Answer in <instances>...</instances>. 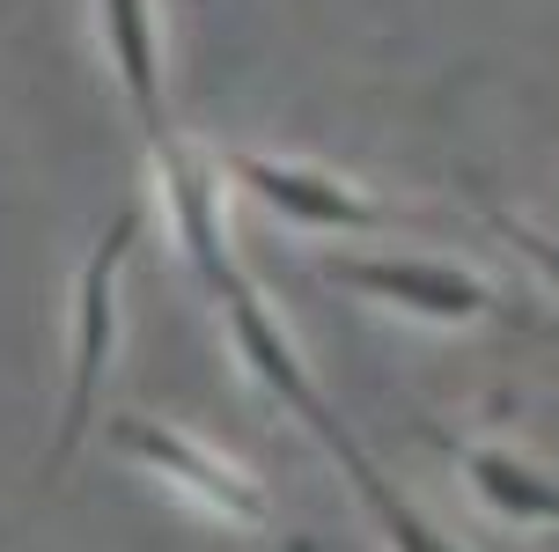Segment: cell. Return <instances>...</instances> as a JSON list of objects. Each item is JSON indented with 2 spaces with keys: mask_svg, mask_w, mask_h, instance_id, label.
Instances as JSON below:
<instances>
[{
  "mask_svg": "<svg viewBox=\"0 0 559 552\" xmlns=\"http://www.w3.org/2000/svg\"><path fill=\"white\" fill-rule=\"evenodd\" d=\"M147 155H155V169H163V192H169V214H177V244H185V258H192L199 287L214 295V309H222L228 339H236V354H243V368H251L258 384L273 390L287 413L302 420L309 435L332 449V465L346 471V486L361 494V508L376 516V530H383V545L391 552H456L442 538V530L419 516L413 501L397 494L391 479L376 471V457H368L361 442L346 435V420L324 406V390L309 384L302 354L287 347V331L273 325V309L258 303V287L243 280V266H236V250H228V228H222V199H214V163L199 155L192 140H177V126H155L147 133Z\"/></svg>",
  "mask_w": 559,
  "mask_h": 552,
  "instance_id": "cell-1",
  "label": "cell"
},
{
  "mask_svg": "<svg viewBox=\"0 0 559 552\" xmlns=\"http://www.w3.org/2000/svg\"><path fill=\"white\" fill-rule=\"evenodd\" d=\"M140 207H118L104 221L96 250L82 258V287H74V368H67V413L52 427V449H45V479L67 471V457L82 449L88 420H96V398H104V368H111V347H118V266L126 250L140 244Z\"/></svg>",
  "mask_w": 559,
  "mask_h": 552,
  "instance_id": "cell-2",
  "label": "cell"
},
{
  "mask_svg": "<svg viewBox=\"0 0 559 552\" xmlns=\"http://www.w3.org/2000/svg\"><path fill=\"white\" fill-rule=\"evenodd\" d=\"M111 442L118 457H133L140 471H155L163 486L206 508V516H222V524H243V530H265V494H258V479H243L236 465H222L214 449H199L192 435H177L169 420H147V413H118L111 420Z\"/></svg>",
  "mask_w": 559,
  "mask_h": 552,
  "instance_id": "cell-3",
  "label": "cell"
},
{
  "mask_svg": "<svg viewBox=\"0 0 559 552\" xmlns=\"http://www.w3.org/2000/svg\"><path fill=\"white\" fill-rule=\"evenodd\" d=\"M324 273H332V287L391 303L405 317H419V325H478V317L501 309L486 280L449 266V258H332Z\"/></svg>",
  "mask_w": 559,
  "mask_h": 552,
  "instance_id": "cell-4",
  "label": "cell"
},
{
  "mask_svg": "<svg viewBox=\"0 0 559 552\" xmlns=\"http://www.w3.org/2000/svg\"><path fill=\"white\" fill-rule=\"evenodd\" d=\"M222 177L236 192H251L265 214L295 221V228H383V207L354 185H338L324 169H302V163H273V155H228Z\"/></svg>",
  "mask_w": 559,
  "mask_h": 552,
  "instance_id": "cell-5",
  "label": "cell"
},
{
  "mask_svg": "<svg viewBox=\"0 0 559 552\" xmlns=\"http://www.w3.org/2000/svg\"><path fill=\"white\" fill-rule=\"evenodd\" d=\"M449 457H456V471H464V486L478 494L486 516L559 530V479L552 471L523 465V457H508V449H486V442H449Z\"/></svg>",
  "mask_w": 559,
  "mask_h": 552,
  "instance_id": "cell-6",
  "label": "cell"
},
{
  "mask_svg": "<svg viewBox=\"0 0 559 552\" xmlns=\"http://www.w3.org/2000/svg\"><path fill=\"white\" fill-rule=\"evenodd\" d=\"M104 15V45H111V67L126 82V104H133L140 133L169 126V96H163V37H155V0H96Z\"/></svg>",
  "mask_w": 559,
  "mask_h": 552,
  "instance_id": "cell-7",
  "label": "cell"
},
{
  "mask_svg": "<svg viewBox=\"0 0 559 552\" xmlns=\"http://www.w3.org/2000/svg\"><path fill=\"white\" fill-rule=\"evenodd\" d=\"M486 228H493V236H501L508 250H523V258H531L537 273H545V280L559 287V236H545V228H531V221L501 214V207H486Z\"/></svg>",
  "mask_w": 559,
  "mask_h": 552,
  "instance_id": "cell-8",
  "label": "cell"
}]
</instances>
